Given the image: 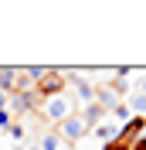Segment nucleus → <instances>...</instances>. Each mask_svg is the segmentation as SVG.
I'll list each match as a JSON object with an SVG mask.
<instances>
[{
    "label": "nucleus",
    "mask_w": 146,
    "mask_h": 150,
    "mask_svg": "<svg viewBox=\"0 0 146 150\" xmlns=\"http://www.w3.org/2000/svg\"><path fill=\"white\" fill-rule=\"evenodd\" d=\"M10 123H14V120H10L7 109H4V112H0V130H10Z\"/></svg>",
    "instance_id": "obj_10"
},
{
    "label": "nucleus",
    "mask_w": 146,
    "mask_h": 150,
    "mask_svg": "<svg viewBox=\"0 0 146 150\" xmlns=\"http://www.w3.org/2000/svg\"><path fill=\"white\" fill-rule=\"evenodd\" d=\"M92 133H95L99 140H105V143H109V140H116V137H119V126H116V123H99Z\"/></svg>",
    "instance_id": "obj_5"
},
{
    "label": "nucleus",
    "mask_w": 146,
    "mask_h": 150,
    "mask_svg": "<svg viewBox=\"0 0 146 150\" xmlns=\"http://www.w3.org/2000/svg\"><path fill=\"white\" fill-rule=\"evenodd\" d=\"M37 109H41L44 123L58 126L61 120H68V116L75 112V99H72V96H51V99H44V103L37 106Z\"/></svg>",
    "instance_id": "obj_2"
},
{
    "label": "nucleus",
    "mask_w": 146,
    "mask_h": 150,
    "mask_svg": "<svg viewBox=\"0 0 146 150\" xmlns=\"http://www.w3.org/2000/svg\"><path fill=\"white\" fill-rule=\"evenodd\" d=\"M34 150H61V137H58L55 130H51V133H44V137H41V143H37Z\"/></svg>",
    "instance_id": "obj_6"
},
{
    "label": "nucleus",
    "mask_w": 146,
    "mask_h": 150,
    "mask_svg": "<svg viewBox=\"0 0 146 150\" xmlns=\"http://www.w3.org/2000/svg\"><path fill=\"white\" fill-rule=\"evenodd\" d=\"M129 150H146V137H139L136 143H129Z\"/></svg>",
    "instance_id": "obj_11"
},
{
    "label": "nucleus",
    "mask_w": 146,
    "mask_h": 150,
    "mask_svg": "<svg viewBox=\"0 0 146 150\" xmlns=\"http://www.w3.org/2000/svg\"><path fill=\"white\" fill-rule=\"evenodd\" d=\"M10 137H14V140H24V126H20V123H10Z\"/></svg>",
    "instance_id": "obj_8"
},
{
    "label": "nucleus",
    "mask_w": 146,
    "mask_h": 150,
    "mask_svg": "<svg viewBox=\"0 0 146 150\" xmlns=\"http://www.w3.org/2000/svg\"><path fill=\"white\" fill-rule=\"evenodd\" d=\"M109 112L116 116V120H122V123H129V120H133V112H129V106H126V103H116Z\"/></svg>",
    "instance_id": "obj_7"
},
{
    "label": "nucleus",
    "mask_w": 146,
    "mask_h": 150,
    "mask_svg": "<svg viewBox=\"0 0 146 150\" xmlns=\"http://www.w3.org/2000/svg\"><path fill=\"white\" fill-rule=\"evenodd\" d=\"M78 116H82V123L88 126V130H95L99 123H105L109 112H105V106H102V103H88L85 109H78Z\"/></svg>",
    "instance_id": "obj_4"
},
{
    "label": "nucleus",
    "mask_w": 146,
    "mask_h": 150,
    "mask_svg": "<svg viewBox=\"0 0 146 150\" xmlns=\"http://www.w3.org/2000/svg\"><path fill=\"white\" fill-rule=\"evenodd\" d=\"M102 150H129V147H126V143H122V140H109V143H105V147H102Z\"/></svg>",
    "instance_id": "obj_9"
},
{
    "label": "nucleus",
    "mask_w": 146,
    "mask_h": 150,
    "mask_svg": "<svg viewBox=\"0 0 146 150\" xmlns=\"http://www.w3.org/2000/svg\"><path fill=\"white\" fill-rule=\"evenodd\" d=\"M65 89H68V72L44 68V75H41L37 85H34V96L44 103V99H51V96H65Z\"/></svg>",
    "instance_id": "obj_1"
},
{
    "label": "nucleus",
    "mask_w": 146,
    "mask_h": 150,
    "mask_svg": "<svg viewBox=\"0 0 146 150\" xmlns=\"http://www.w3.org/2000/svg\"><path fill=\"white\" fill-rule=\"evenodd\" d=\"M4 109H7V96L0 92V112H4Z\"/></svg>",
    "instance_id": "obj_12"
},
{
    "label": "nucleus",
    "mask_w": 146,
    "mask_h": 150,
    "mask_svg": "<svg viewBox=\"0 0 146 150\" xmlns=\"http://www.w3.org/2000/svg\"><path fill=\"white\" fill-rule=\"evenodd\" d=\"M55 133L61 137V143H75V140H82L85 133H88V126L82 123V116H78V109H75L68 120H61V123L55 126Z\"/></svg>",
    "instance_id": "obj_3"
}]
</instances>
